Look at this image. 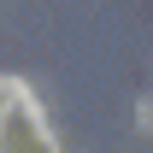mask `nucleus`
Listing matches in <instances>:
<instances>
[]
</instances>
